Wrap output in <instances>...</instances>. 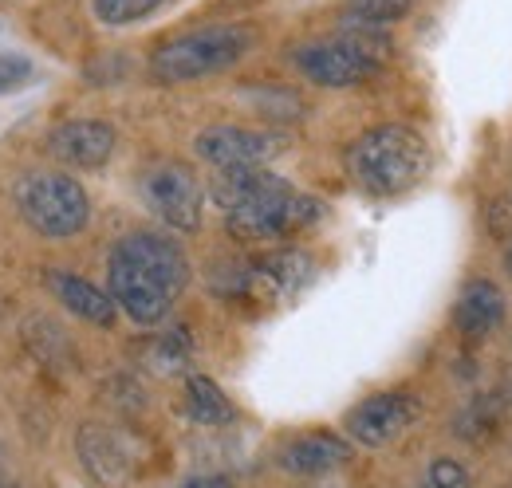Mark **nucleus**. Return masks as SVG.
Listing matches in <instances>:
<instances>
[{"label": "nucleus", "instance_id": "obj_4", "mask_svg": "<svg viewBox=\"0 0 512 488\" xmlns=\"http://www.w3.org/2000/svg\"><path fill=\"white\" fill-rule=\"evenodd\" d=\"M253 28L245 24H209L186 36L166 40L154 56H150V75L158 83H190V79H205L217 75L225 67L249 56L253 48Z\"/></svg>", "mask_w": 512, "mask_h": 488}, {"label": "nucleus", "instance_id": "obj_8", "mask_svg": "<svg viewBox=\"0 0 512 488\" xmlns=\"http://www.w3.org/2000/svg\"><path fill=\"white\" fill-rule=\"evenodd\" d=\"M308 280H312V256L296 252V248H280L253 264H241L233 276V292L253 296L256 304H284V300L300 296V288Z\"/></svg>", "mask_w": 512, "mask_h": 488}, {"label": "nucleus", "instance_id": "obj_16", "mask_svg": "<svg viewBox=\"0 0 512 488\" xmlns=\"http://www.w3.org/2000/svg\"><path fill=\"white\" fill-rule=\"evenodd\" d=\"M186 406H190V418L201 422V426H229L237 418V410L225 398V390L205 374H193L186 382Z\"/></svg>", "mask_w": 512, "mask_h": 488}, {"label": "nucleus", "instance_id": "obj_7", "mask_svg": "<svg viewBox=\"0 0 512 488\" xmlns=\"http://www.w3.org/2000/svg\"><path fill=\"white\" fill-rule=\"evenodd\" d=\"M138 193H142L146 209L162 225H170L178 233H193L201 225L205 193H201V182H197V174L186 162H158V166H150L142 174V182H138Z\"/></svg>", "mask_w": 512, "mask_h": 488}, {"label": "nucleus", "instance_id": "obj_17", "mask_svg": "<svg viewBox=\"0 0 512 488\" xmlns=\"http://www.w3.org/2000/svg\"><path fill=\"white\" fill-rule=\"evenodd\" d=\"M414 0H347L343 4V24L355 32H383L398 24L410 12Z\"/></svg>", "mask_w": 512, "mask_h": 488}, {"label": "nucleus", "instance_id": "obj_9", "mask_svg": "<svg viewBox=\"0 0 512 488\" xmlns=\"http://www.w3.org/2000/svg\"><path fill=\"white\" fill-rule=\"evenodd\" d=\"M422 418V402L414 394H402V390H390V394H371L363 398L347 418L343 429L355 445H367V449H383L390 441H398L406 429Z\"/></svg>", "mask_w": 512, "mask_h": 488}, {"label": "nucleus", "instance_id": "obj_14", "mask_svg": "<svg viewBox=\"0 0 512 488\" xmlns=\"http://www.w3.org/2000/svg\"><path fill=\"white\" fill-rule=\"evenodd\" d=\"M44 280H48L52 296H56L71 315H79V319H87V323H95V327H111V323H115L119 304L111 300V292L95 288V284H91V280H83V276L60 272V268H52Z\"/></svg>", "mask_w": 512, "mask_h": 488}, {"label": "nucleus", "instance_id": "obj_11", "mask_svg": "<svg viewBox=\"0 0 512 488\" xmlns=\"http://www.w3.org/2000/svg\"><path fill=\"white\" fill-rule=\"evenodd\" d=\"M48 154L71 170H99L115 154V130L95 119L60 122L48 134Z\"/></svg>", "mask_w": 512, "mask_h": 488}, {"label": "nucleus", "instance_id": "obj_19", "mask_svg": "<svg viewBox=\"0 0 512 488\" xmlns=\"http://www.w3.org/2000/svg\"><path fill=\"white\" fill-rule=\"evenodd\" d=\"M36 79V63L24 52H0V95H16Z\"/></svg>", "mask_w": 512, "mask_h": 488}, {"label": "nucleus", "instance_id": "obj_21", "mask_svg": "<svg viewBox=\"0 0 512 488\" xmlns=\"http://www.w3.org/2000/svg\"><path fill=\"white\" fill-rule=\"evenodd\" d=\"M182 488H233V481L221 477V473H213V477H193V481H186Z\"/></svg>", "mask_w": 512, "mask_h": 488}, {"label": "nucleus", "instance_id": "obj_3", "mask_svg": "<svg viewBox=\"0 0 512 488\" xmlns=\"http://www.w3.org/2000/svg\"><path fill=\"white\" fill-rule=\"evenodd\" d=\"M347 174L371 197H398L430 174V146L414 126L386 122L347 146Z\"/></svg>", "mask_w": 512, "mask_h": 488}, {"label": "nucleus", "instance_id": "obj_6", "mask_svg": "<svg viewBox=\"0 0 512 488\" xmlns=\"http://www.w3.org/2000/svg\"><path fill=\"white\" fill-rule=\"evenodd\" d=\"M386 56L383 32H355L347 28L335 40H320L296 52V67L320 83V87H355L363 79H371L379 71Z\"/></svg>", "mask_w": 512, "mask_h": 488}, {"label": "nucleus", "instance_id": "obj_15", "mask_svg": "<svg viewBox=\"0 0 512 488\" xmlns=\"http://www.w3.org/2000/svg\"><path fill=\"white\" fill-rule=\"evenodd\" d=\"M79 457H83V465H87V473L99 481V485H127L130 477V457L127 449L107 433V429L99 426H87L79 433Z\"/></svg>", "mask_w": 512, "mask_h": 488}, {"label": "nucleus", "instance_id": "obj_5", "mask_svg": "<svg viewBox=\"0 0 512 488\" xmlns=\"http://www.w3.org/2000/svg\"><path fill=\"white\" fill-rule=\"evenodd\" d=\"M16 213L32 233L48 241H67L87 229L91 197L67 174H28L16 185Z\"/></svg>", "mask_w": 512, "mask_h": 488}, {"label": "nucleus", "instance_id": "obj_2", "mask_svg": "<svg viewBox=\"0 0 512 488\" xmlns=\"http://www.w3.org/2000/svg\"><path fill=\"white\" fill-rule=\"evenodd\" d=\"M111 300L138 327H154L170 315L174 300L190 284V260L182 244L162 233H130L111 248L107 260Z\"/></svg>", "mask_w": 512, "mask_h": 488}, {"label": "nucleus", "instance_id": "obj_10", "mask_svg": "<svg viewBox=\"0 0 512 488\" xmlns=\"http://www.w3.org/2000/svg\"><path fill=\"white\" fill-rule=\"evenodd\" d=\"M197 154L217 170H253L268 166L284 150V134L256 126H209L197 134Z\"/></svg>", "mask_w": 512, "mask_h": 488}, {"label": "nucleus", "instance_id": "obj_24", "mask_svg": "<svg viewBox=\"0 0 512 488\" xmlns=\"http://www.w3.org/2000/svg\"><path fill=\"white\" fill-rule=\"evenodd\" d=\"M233 4H253V0H233Z\"/></svg>", "mask_w": 512, "mask_h": 488}, {"label": "nucleus", "instance_id": "obj_20", "mask_svg": "<svg viewBox=\"0 0 512 488\" xmlns=\"http://www.w3.org/2000/svg\"><path fill=\"white\" fill-rule=\"evenodd\" d=\"M422 488H473V477L465 473V465H461V461H453V457H438V461L426 469Z\"/></svg>", "mask_w": 512, "mask_h": 488}, {"label": "nucleus", "instance_id": "obj_1", "mask_svg": "<svg viewBox=\"0 0 512 488\" xmlns=\"http://www.w3.org/2000/svg\"><path fill=\"white\" fill-rule=\"evenodd\" d=\"M213 201L225 209V229L233 241L264 244L284 241L312 221H320L323 205L308 193H296L284 178H276L268 166L253 170H217Z\"/></svg>", "mask_w": 512, "mask_h": 488}, {"label": "nucleus", "instance_id": "obj_13", "mask_svg": "<svg viewBox=\"0 0 512 488\" xmlns=\"http://www.w3.org/2000/svg\"><path fill=\"white\" fill-rule=\"evenodd\" d=\"M505 319V296L497 284L489 280H469L461 292H457V304H453V327L461 339L469 343H481L489 339Z\"/></svg>", "mask_w": 512, "mask_h": 488}, {"label": "nucleus", "instance_id": "obj_23", "mask_svg": "<svg viewBox=\"0 0 512 488\" xmlns=\"http://www.w3.org/2000/svg\"><path fill=\"white\" fill-rule=\"evenodd\" d=\"M0 488H16V485H12V481H0Z\"/></svg>", "mask_w": 512, "mask_h": 488}, {"label": "nucleus", "instance_id": "obj_12", "mask_svg": "<svg viewBox=\"0 0 512 488\" xmlns=\"http://www.w3.org/2000/svg\"><path fill=\"white\" fill-rule=\"evenodd\" d=\"M351 441L339 433H304L280 449V469L292 477H320L331 469H343L351 461Z\"/></svg>", "mask_w": 512, "mask_h": 488}, {"label": "nucleus", "instance_id": "obj_22", "mask_svg": "<svg viewBox=\"0 0 512 488\" xmlns=\"http://www.w3.org/2000/svg\"><path fill=\"white\" fill-rule=\"evenodd\" d=\"M505 268H509V276H512V241H509V252H505Z\"/></svg>", "mask_w": 512, "mask_h": 488}, {"label": "nucleus", "instance_id": "obj_18", "mask_svg": "<svg viewBox=\"0 0 512 488\" xmlns=\"http://www.w3.org/2000/svg\"><path fill=\"white\" fill-rule=\"evenodd\" d=\"M166 0H91L95 16L107 24V28H123V24H138L146 20L150 12H158Z\"/></svg>", "mask_w": 512, "mask_h": 488}]
</instances>
